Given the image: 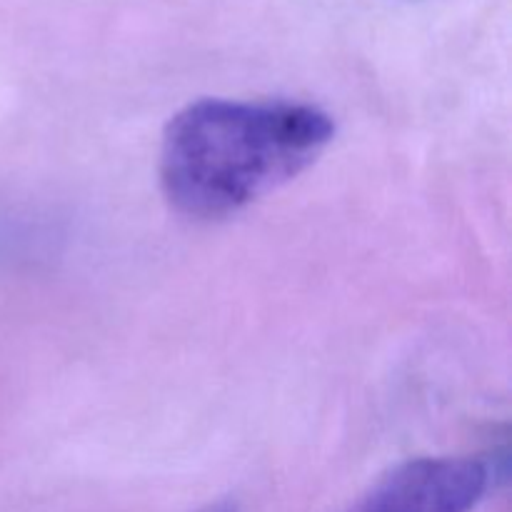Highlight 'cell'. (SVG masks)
Returning a JSON list of instances; mask_svg holds the SVG:
<instances>
[{
    "mask_svg": "<svg viewBox=\"0 0 512 512\" xmlns=\"http://www.w3.org/2000/svg\"><path fill=\"white\" fill-rule=\"evenodd\" d=\"M333 135V118L308 103L195 100L165 128L160 185L188 218H228L298 178Z\"/></svg>",
    "mask_w": 512,
    "mask_h": 512,
    "instance_id": "1",
    "label": "cell"
},
{
    "mask_svg": "<svg viewBox=\"0 0 512 512\" xmlns=\"http://www.w3.org/2000/svg\"><path fill=\"white\" fill-rule=\"evenodd\" d=\"M488 485L483 460L418 458L380 478L353 512H473Z\"/></svg>",
    "mask_w": 512,
    "mask_h": 512,
    "instance_id": "2",
    "label": "cell"
}]
</instances>
